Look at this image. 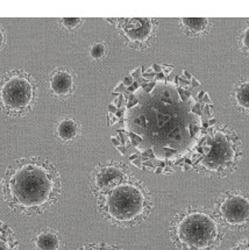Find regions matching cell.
<instances>
[{
    "label": "cell",
    "mask_w": 249,
    "mask_h": 250,
    "mask_svg": "<svg viewBox=\"0 0 249 250\" xmlns=\"http://www.w3.org/2000/svg\"><path fill=\"white\" fill-rule=\"evenodd\" d=\"M108 105L112 143L142 171L169 175L197 167L215 126L213 105L187 71L151 64L130 71Z\"/></svg>",
    "instance_id": "1"
},
{
    "label": "cell",
    "mask_w": 249,
    "mask_h": 250,
    "mask_svg": "<svg viewBox=\"0 0 249 250\" xmlns=\"http://www.w3.org/2000/svg\"><path fill=\"white\" fill-rule=\"evenodd\" d=\"M2 197L15 212L41 214L53 207L62 193L59 170L48 160L30 156L14 161L1 181Z\"/></svg>",
    "instance_id": "2"
},
{
    "label": "cell",
    "mask_w": 249,
    "mask_h": 250,
    "mask_svg": "<svg viewBox=\"0 0 249 250\" xmlns=\"http://www.w3.org/2000/svg\"><path fill=\"white\" fill-rule=\"evenodd\" d=\"M98 211L118 227H133L148 218L153 200L147 188L138 179H129L99 196Z\"/></svg>",
    "instance_id": "3"
},
{
    "label": "cell",
    "mask_w": 249,
    "mask_h": 250,
    "mask_svg": "<svg viewBox=\"0 0 249 250\" xmlns=\"http://www.w3.org/2000/svg\"><path fill=\"white\" fill-rule=\"evenodd\" d=\"M170 237L178 250H215L224 233L211 212L190 207L172 219Z\"/></svg>",
    "instance_id": "4"
},
{
    "label": "cell",
    "mask_w": 249,
    "mask_h": 250,
    "mask_svg": "<svg viewBox=\"0 0 249 250\" xmlns=\"http://www.w3.org/2000/svg\"><path fill=\"white\" fill-rule=\"evenodd\" d=\"M36 96L34 78L23 70H14L0 79V107L11 117L26 114L34 106Z\"/></svg>",
    "instance_id": "5"
},
{
    "label": "cell",
    "mask_w": 249,
    "mask_h": 250,
    "mask_svg": "<svg viewBox=\"0 0 249 250\" xmlns=\"http://www.w3.org/2000/svg\"><path fill=\"white\" fill-rule=\"evenodd\" d=\"M240 148L234 133L219 129L213 133L209 150L196 169L214 176H227L238 166Z\"/></svg>",
    "instance_id": "6"
},
{
    "label": "cell",
    "mask_w": 249,
    "mask_h": 250,
    "mask_svg": "<svg viewBox=\"0 0 249 250\" xmlns=\"http://www.w3.org/2000/svg\"><path fill=\"white\" fill-rule=\"evenodd\" d=\"M215 213L225 227L244 230L249 227V196L240 191H228L217 201Z\"/></svg>",
    "instance_id": "7"
},
{
    "label": "cell",
    "mask_w": 249,
    "mask_h": 250,
    "mask_svg": "<svg viewBox=\"0 0 249 250\" xmlns=\"http://www.w3.org/2000/svg\"><path fill=\"white\" fill-rule=\"evenodd\" d=\"M130 175L128 169L119 163H106L97 167L93 170L90 179V187L93 196L98 198L105 192L129 179Z\"/></svg>",
    "instance_id": "8"
},
{
    "label": "cell",
    "mask_w": 249,
    "mask_h": 250,
    "mask_svg": "<svg viewBox=\"0 0 249 250\" xmlns=\"http://www.w3.org/2000/svg\"><path fill=\"white\" fill-rule=\"evenodd\" d=\"M118 29L130 45L135 48L147 45L154 35V20L148 18H130L118 20Z\"/></svg>",
    "instance_id": "9"
},
{
    "label": "cell",
    "mask_w": 249,
    "mask_h": 250,
    "mask_svg": "<svg viewBox=\"0 0 249 250\" xmlns=\"http://www.w3.org/2000/svg\"><path fill=\"white\" fill-rule=\"evenodd\" d=\"M33 245L35 250H61L63 242L56 230L47 228L36 234L33 239Z\"/></svg>",
    "instance_id": "10"
},
{
    "label": "cell",
    "mask_w": 249,
    "mask_h": 250,
    "mask_svg": "<svg viewBox=\"0 0 249 250\" xmlns=\"http://www.w3.org/2000/svg\"><path fill=\"white\" fill-rule=\"evenodd\" d=\"M50 87L59 97H66L74 88V77L66 70H59L51 76Z\"/></svg>",
    "instance_id": "11"
},
{
    "label": "cell",
    "mask_w": 249,
    "mask_h": 250,
    "mask_svg": "<svg viewBox=\"0 0 249 250\" xmlns=\"http://www.w3.org/2000/svg\"><path fill=\"white\" fill-rule=\"evenodd\" d=\"M0 250H20L19 240L14 230L0 220Z\"/></svg>",
    "instance_id": "12"
},
{
    "label": "cell",
    "mask_w": 249,
    "mask_h": 250,
    "mask_svg": "<svg viewBox=\"0 0 249 250\" xmlns=\"http://www.w3.org/2000/svg\"><path fill=\"white\" fill-rule=\"evenodd\" d=\"M57 134L63 141H71L78 134V126L71 119H65L61 121L57 127Z\"/></svg>",
    "instance_id": "13"
},
{
    "label": "cell",
    "mask_w": 249,
    "mask_h": 250,
    "mask_svg": "<svg viewBox=\"0 0 249 250\" xmlns=\"http://www.w3.org/2000/svg\"><path fill=\"white\" fill-rule=\"evenodd\" d=\"M182 25L189 33L192 34H198V33L204 32L206 27H208V21L204 18H187V19L181 20Z\"/></svg>",
    "instance_id": "14"
},
{
    "label": "cell",
    "mask_w": 249,
    "mask_h": 250,
    "mask_svg": "<svg viewBox=\"0 0 249 250\" xmlns=\"http://www.w3.org/2000/svg\"><path fill=\"white\" fill-rule=\"evenodd\" d=\"M234 100L240 108L249 111V82H245L235 88Z\"/></svg>",
    "instance_id": "15"
},
{
    "label": "cell",
    "mask_w": 249,
    "mask_h": 250,
    "mask_svg": "<svg viewBox=\"0 0 249 250\" xmlns=\"http://www.w3.org/2000/svg\"><path fill=\"white\" fill-rule=\"evenodd\" d=\"M77 250H124L120 247L108 245V243H90V245H85Z\"/></svg>",
    "instance_id": "16"
},
{
    "label": "cell",
    "mask_w": 249,
    "mask_h": 250,
    "mask_svg": "<svg viewBox=\"0 0 249 250\" xmlns=\"http://www.w3.org/2000/svg\"><path fill=\"white\" fill-rule=\"evenodd\" d=\"M105 54V47L102 43H96L92 45L90 50V55L92 56V59L95 60H99L104 56Z\"/></svg>",
    "instance_id": "17"
},
{
    "label": "cell",
    "mask_w": 249,
    "mask_h": 250,
    "mask_svg": "<svg viewBox=\"0 0 249 250\" xmlns=\"http://www.w3.org/2000/svg\"><path fill=\"white\" fill-rule=\"evenodd\" d=\"M82 22V19L80 18H64L62 19V23L68 29H74Z\"/></svg>",
    "instance_id": "18"
},
{
    "label": "cell",
    "mask_w": 249,
    "mask_h": 250,
    "mask_svg": "<svg viewBox=\"0 0 249 250\" xmlns=\"http://www.w3.org/2000/svg\"><path fill=\"white\" fill-rule=\"evenodd\" d=\"M228 250H249V237L238 241L234 246H232Z\"/></svg>",
    "instance_id": "19"
},
{
    "label": "cell",
    "mask_w": 249,
    "mask_h": 250,
    "mask_svg": "<svg viewBox=\"0 0 249 250\" xmlns=\"http://www.w3.org/2000/svg\"><path fill=\"white\" fill-rule=\"evenodd\" d=\"M241 44H242V48H244V49L249 54V27H247V28L244 30V33H242Z\"/></svg>",
    "instance_id": "20"
},
{
    "label": "cell",
    "mask_w": 249,
    "mask_h": 250,
    "mask_svg": "<svg viewBox=\"0 0 249 250\" xmlns=\"http://www.w3.org/2000/svg\"><path fill=\"white\" fill-rule=\"evenodd\" d=\"M4 43H5V34L4 32L0 29V49H1V47L4 45Z\"/></svg>",
    "instance_id": "21"
}]
</instances>
